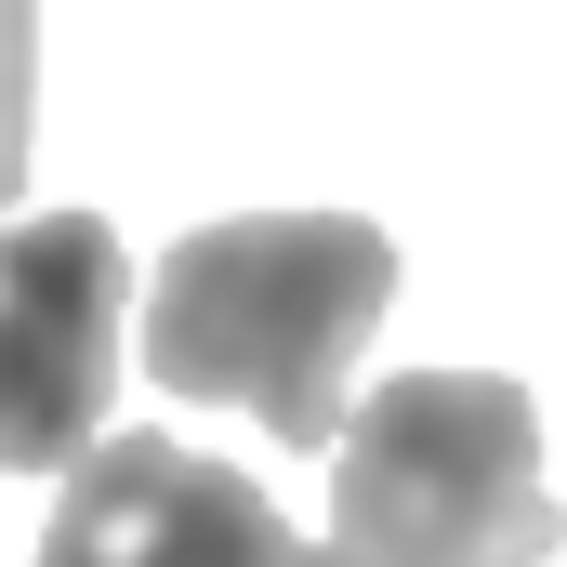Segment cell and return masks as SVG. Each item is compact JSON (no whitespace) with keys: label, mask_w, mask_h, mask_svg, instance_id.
Returning a JSON list of instances; mask_svg holds the SVG:
<instances>
[{"label":"cell","mask_w":567,"mask_h":567,"mask_svg":"<svg viewBox=\"0 0 567 567\" xmlns=\"http://www.w3.org/2000/svg\"><path fill=\"white\" fill-rule=\"evenodd\" d=\"M40 567H303V542L238 462H198L185 435H106L66 475Z\"/></svg>","instance_id":"4"},{"label":"cell","mask_w":567,"mask_h":567,"mask_svg":"<svg viewBox=\"0 0 567 567\" xmlns=\"http://www.w3.org/2000/svg\"><path fill=\"white\" fill-rule=\"evenodd\" d=\"M330 555L343 567H542V410L502 370H396L357 396L330 462Z\"/></svg>","instance_id":"2"},{"label":"cell","mask_w":567,"mask_h":567,"mask_svg":"<svg viewBox=\"0 0 567 567\" xmlns=\"http://www.w3.org/2000/svg\"><path fill=\"white\" fill-rule=\"evenodd\" d=\"M303 567H343V555H303Z\"/></svg>","instance_id":"6"},{"label":"cell","mask_w":567,"mask_h":567,"mask_svg":"<svg viewBox=\"0 0 567 567\" xmlns=\"http://www.w3.org/2000/svg\"><path fill=\"white\" fill-rule=\"evenodd\" d=\"M27 133H40V0H0V212L27 185Z\"/></svg>","instance_id":"5"},{"label":"cell","mask_w":567,"mask_h":567,"mask_svg":"<svg viewBox=\"0 0 567 567\" xmlns=\"http://www.w3.org/2000/svg\"><path fill=\"white\" fill-rule=\"evenodd\" d=\"M133 265L106 212H27L0 225V475H80L120 396Z\"/></svg>","instance_id":"3"},{"label":"cell","mask_w":567,"mask_h":567,"mask_svg":"<svg viewBox=\"0 0 567 567\" xmlns=\"http://www.w3.org/2000/svg\"><path fill=\"white\" fill-rule=\"evenodd\" d=\"M396 303V238L370 212H238L172 238L145 290V370L172 396L251 410L278 449H343V383Z\"/></svg>","instance_id":"1"}]
</instances>
